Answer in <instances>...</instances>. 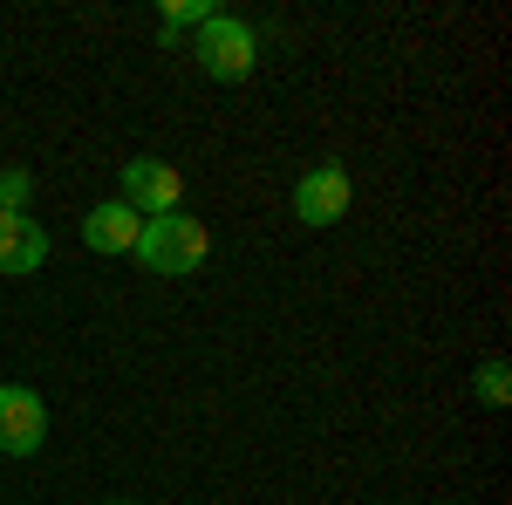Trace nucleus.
Segmentation results:
<instances>
[{
  "label": "nucleus",
  "mask_w": 512,
  "mask_h": 505,
  "mask_svg": "<svg viewBox=\"0 0 512 505\" xmlns=\"http://www.w3.org/2000/svg\"><path fill=\"white\" fill-rule=\"evenodd\" d=\"M192 48H198V69H205L212 82H246V76H253V62H260V35H253L239 14H226V7L198 28Z\"/></svg>",
  "instance_id": "f03ea898"
},
{
  "label": "nucleus",
  "mask_w": 512,
  "mask_h": 505,
  "mask_svg": "<svg viewBox=\"0 0 512 505\" xmlns=\"http://www.w3.org/2000/svg\"><path fill=\"white\" fill-rule=\"evenodd\" d=\"M117 198L137 212V219H164V212H178V198H185V171L164 164V157H130Z\"/></svg>",
  "instance_id": "7ed1b4c3"
},
{
  "label": "nucleus",
  "mask_w": 512,
  "mask_h": 505,
  "mask_svg": "<svg viewBox=\"0 0 512 505\" xmlns=\"http://www.w3.org/2000/svg\"><path fill=\"white\" fill-rule=\"evenodd\" d=\"M472 389H478V403H492V410H506V403H512V369L499 362V355H492V362H478Z\"/></svg>",
  "instance_id": "0eeeda50"
},
{
  "label": "nucleus",
  "mask_w": 512,
  "mask_h": 505,
  "mask_svg": "<svg viewBox=\"0 0 512 505\" xmlns=\"http://www.w3.org/2000/svg\"><path fill=\"white\" fill-rule=\"evenodd\" d=\"M137 233H144V219H137L123 198L89 205V219H82V246H89V253H137Z\"/></svg>",
  "instance_id": "423d86ee"
},
{
  "label": "nucleus",
  "mask_w": 512,
  "mask_h": 505,
  "mask_svg": "<svg viewBox=\"0 0 512 505\" xmlns=\"http://www.w3.org/2000/svg\"><path fill=\"white\" fill-rule=\"evenodd\" d=\"M103 505H137V499H103Z\"/></svg>",
  "instance_id": "f8f14e48"
},
{
  "label": "nucleus",
  "mask_w": 512,
  "mask_h": 505,
  "mask_svg": "<svg viewBox=\"0 0 512 505\" xmlns=\"http://www.w3.org/2000/svg\"><path fill=\"white\" fill-rule=\"evenodd\" d=\"M21 233H28V212H0V273L14 267V253H21Z\"/></svg>",
  "instance_id": "9b49d317"
},
{
  "label": "nucleus",
  "mask_w": 512,
  "mask_h": 505,
  "mask_svg": "<svg viewBox=\"0 0 512 505\" xmlns=\"http://www.w3.org/2000/svg\"><path fill=\"white\" fill-rule=\"evenodd\" d=\"M28 198H35V171L28 164H7L0 171V212H28Z\"/></svg>",
  "instance_id": "1a4fd4ad"
},
{
  "label": "nucleus",
  "mask_w": 512,
  "mask_h": 505,
  "mask_svg": "<svg viewBox=\"0 0 512 505\" xmlns=\"http://www.w3.org/2000/svg\"><path fill=\"white\" fill-rule=\"evenodd\" d=\"M41 260H48V233H41L35 219H28V233H21V253H14V280H21V273H41Z\"/></svg>",
  "instance_id": "9d476101"
},
{
  "label": "nucleus",
  "mask_w": 512,
  "mask_h": 505,
  "mask_svg": "<svg viewBox=\"0 0 512 505\" xmlns=\"http://www.w3.org/2000/svg\"><path fill=\"white\" fill-rule=\"evenodd\" d=\"M137 260L164 280H185L212 260V233H205V219L192 212H164V219H144V233H137Z\"/></svg>",
  "instance_id": "f257e3e1"
},
{
  "label": "nucleus",
  "mask_w": 512,
  "mask_h": 505,
  "mask_svg": "<svg viewBox=\"0 0 512 505\" xmlns=\"http://www.w3.org/2000/svg\"><path fill=\"white\" fill-rule=\"evenodd\" d=\"M219 14V0H164V28L171 35H185V28H205Z\"/></svg>",
  "instance_id": "6e6552de"
},
{
  "label": "nucleus",
  "mask_w": 512,
  "mask_h": 505,
  "mask_svg": "<svg viewBox=\"0 0 512 505\" xmlns=\"http://www.w3.org/2000/svg\"><path fill=\"white\" fill-rule=\"evenodd\" d=\"M349 198H355V185H349L342 164H308V171L294 178V219H301V226H335V219L349 212Z\"/></svg>",
  "instance_id": "39448f33"
},
{
  "label": "nucleus",
  "mask_w": 512,
  "mask_h": 505,
  "mask_svg": "<svg viewBox=\"0 0 512 505\" xmlns=\"http://www.w3.org/2000/svg\"><path fill=\"white\" fill-rule=\"evenodd\" d=\"M48 444V403L21 383H0V451L7 458H35Z\"/></svg>",
  "instance_id": "20e7f679"
}]
</instances>
